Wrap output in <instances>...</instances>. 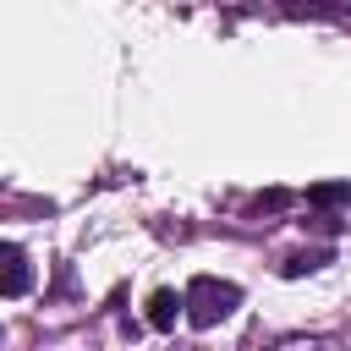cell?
<instances>
[{
    "label": "cell",
    "mask_w": 351,
    "mask_h": 351,
    "mask_svg": "<svg viewBox=\"0 0 351 351\" xmlns=\"http://www.w3.org/2000/svg\"><path fill=\"white\" fill-rule=\"evenodd\" d=\"M241 307V285L236 280H214V274H197L192 285H186V318L197 324V329H214L219 318H230Z\"/></svg>",
    "instance_id": "1"
},
{
    "label": "cell",
    "mask_w": 351,
    "mask_h": 351,
    "mask_svg": "<svg viewBox=\"0 0 351 351\" xmlns=\"http://www.w3.org/2000/svg\"><path fill=\"white\" fill-rule=\"evenodd\" d=\"M0 258H5V280H0V296H11V302H16V296H22L27 285H33V269H27V252H22L16 241H5V247H0Z\"/></svg>",
    "instance_id": "2"
},
{
    "label": "cell",
    "mask_w": 351,
    "mask_h": 351,
    "mask_svg": "<svg viewBox=\"0 0 351 351\" xmlns=\"http://www.w3.org/2000/svg\"><path fill=\"white\" fill-rule=\"evenodd\" d=\"M176 313H186V296H176V291H154L148 296V324L154 329H176Z\"/></svg>",
    "instance_id": "3"
},
{
    "label": "cell",
    "mask_w": 351,
    "mask_h": 351,
    "mask_svg": "<svg viewBox=\"0 0 351 351\" xmlns=\"http://www.w3.org/2000/svg\"><path fill=\"white\" fill-rule=\"evenodd\" d=\"M329 258H335L329 247H313V252H291V258L280 263V274H285V280H302V274H313V269H324Z\"/></svg>",
    "instance_id": "4"
},
{
    "label": "cell",
    "mask_w": 351,
    "mask_h": 351,
    "mask_svg": "<svg viewBox=\"0 0 351 351\" xmlns=\"http://www.w3.org/2000/svg\"><path fill=\"white\" fill-rule=\"evenodd\" d=\"M307 203L313 208H346L351 203V181H318V186H307Z\"/></svg>",
    "instance_id": "5"
},
{
    "label": "cell",
    "mask_w": 351,
    "mask_h": 351,
    "mask_svg": "<svg viewBox=\"0 0 351 351\" xmlns=\"http://www.w3.org/2000/svg\"><path fill=\"white\" fill-rule=\"evenodd\" d=\"M285 203H291V192H263L258 197V208H285Z\"/></svg>",
    "instance_id": "6"
}]
</instances>
